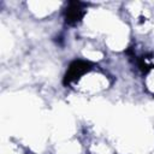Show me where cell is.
<instances>
[{"label": "cell", "instance_id": "cell-1", "mask_svg": "<svg viewBox=\"0 0 154 154\" xmlns=\"http://www.w3.org/2000/svg\"><path fill=\"white\" fill-rule=\"evenodd\" d=\"M87 70H89V63L87 61H82V60H76L70 65V69L65 76V83L71 82L73 79H76L79 75L84 73Z\"/></svg>", "mask_w": 154, "mask_h": 154}, {"label": "cell", "instance_id": "cell-2", "mask_svg": "<svg viewBox=\"0 0 154 154\" xmlns=\"http://www.w3.org/2000/svg\"><path fill=\"white\" fill-rule=\"evenodd\" d=\"M83 17V11L81 7V2H70V6L66 10V22L69 24L77 23Z\"/></svg>", "mask_w": 154, "mask_h": 154}]
</instances>
